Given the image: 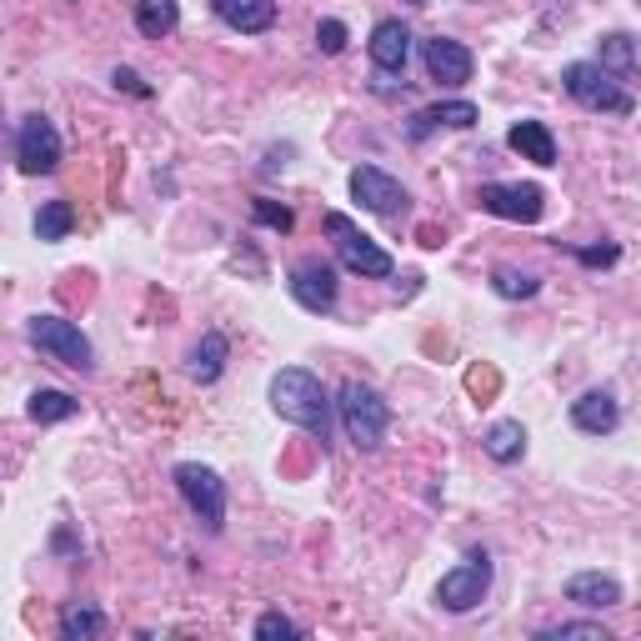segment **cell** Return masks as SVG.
I'll return each instance as SVG.
<instances>
[{
    "label": "cell",
    "mask_w": 641,
    "mask_h": 641,
    "mask_svg": "<svg viewBox=\"0 0 641 641\" xmlns=\"http://www.w3.org/2000/svg\"><path fill=\"white\" fill-rule=\"evenodd\" d=\"M271 406H276V416H286L291 426H301V432H311V436H321V442H327V432H331V401H327V391H321V381H316L306 366L276 371Z\"/></svg>",
    "instance_id": "6da1fadb"
},
{
    "label": "cell",
    "mask_w": 641,
    "mask_h": 641,
    "mask_svg": "<svg viewBox=\"0 0 641 641\" xmlns=\"http://www.w3.org/2000/svg\"><path fill=\"white\" fill-rule=\"evenodd\" d=\"M337 406H341V421H347V436L361 446V452H376V446L386 442L391 406L366 386V381H347Z\"/></svg>",
    "instance_id": "7a4b0ae2"
},
{
    "label": "cell",
    "mask_w": 641,
    "mask_h": 641,
    "mask_svg": "<svg viewBox=\"0 0 641 641\" xmlns=\"http://www.w3.org/2000/svg\"><path fill=\"white\" fill-rule=\"evenodd\" d=\"M561 85H567V95L577 105H587V111H601V116H631V95L621 91V81L611 71H601V65L591 61H577L561 71Z\"/></svg>",
    "instance_id": "3957f363"
},
{
    "label": "cell",
    "mask_w": 641,
    "mask_h": 641,
    "mask_svg": "<svg viewBox=\"0 0 641 641\" xmlns=\"http://www.w3.org/2000/svg\"><path fill=\"white\" fill-rule=\"evenodd\" d=\"M321 226H327V236L337 241V256H341V266H347V271L376 276V281H386V276H391V256L381 251V246L371 241V236H361L356 226H351L347 216H341V210H331V216H327Z\"/></svg>",
    "instance_id": "277c9868"
},
{
    "label": "cell",
    "mask_w": 641,
    "mask_h": 641,
    "mask_svg": "<svg viewBox=\"0 0 641 641\" xmlns=\"http://www.w3.org/2000/svg\"><path fill=\"white\" fill-rule=\"evenodd\" d=\"M31 341L45 351L51 361H61V366L71 371H91V341L81 337V327L75 321H65V316H35L31 321Z\"/></svg>",
    "instance_id": "5b68a950"
},
{
    "label": "cell",
    "mask_w": 641,
    "mask_h": 641,
    "mask_svg": "<svg viewBox=\"0 0 641 641\" xmlns=\"http://www.w3.org/2000/svg\"><path fill=\"white\" fill-rule=\"evenodd\" d=\"M176 486L190 502V511L206 521V531H221L226 526V482L221 476L200 462H186V466H176Z\"/></svg>",
    "instance_id": "8992f818"
},
{
    "label": "cell",
    "mask_w": 641,
    "mask_h": 641,
    "mask_svg": "<svg viewBox=\"0 0 641 641\" xmlns=\"http://www.w3.org/2000/svg\"><path fill=\"white\" fill-rule=\"evenodd\" d=\"M486 587H492V561H486V551H472L462 567H452L436 581V601L446 611H472L486 597Z\"/></svg>",
    "instance_id": "52a82bcc"
},
{
    "label": "cell",
    "mask_w": 641,
    "mask_h": 641,
    "mask_svg": "<svg viewBox=\"0 0 641 641\" xmlns=\"http://www.w3.org/2000/svg\"><path fill=\"white\" fill-rule=\"evenodd\" d=\"M15 161H21L25 176H51L61 166V136L45 116H25L15 131Z\"/></svg>",
    "instance_id": "ba28073f"
},
{
    "label": "cell",
    "mask_w": 641,
    "mask_h": 641,
    "mask_svg": "<svg viewBox=\"0 0 641 641\" xmlns=\"http://www.w3.org/2000/svg\"><path fill=\"white\" fill-rule=\"evenodd\" d=\"M482 210H492V216H502V221H541V210H547V190L531 186V180H511V186H482Z\"/></svg>",
    "instance_id": "9c48e42d"
},
{
    "label": "cell",
    "mask_w": 641,
    "mask_h": 641,
    "mask_svg": "<svg viewBox=\"0 0 641 641\" xmlns=\"http://www.w3.org/2000/svg\"><path fill=\"white\" fill-rule=\"evenodd\" d=\"M351 196H356L366 210H376V216H396V210H406V190H401V180H391L381 166L351 170Z\"/></svg>",
    "instance_id": "30bf717a"
},
{
    "label": "cell",
    "mask_w": 641,
    "mask_h": 641,
    "mask_svg": "<svg viewBox=\"0 0 641 641\" xmlns=\"http://www.w3.org/2000/svg\"><path fill=\"white\" fill-rule=\"evenodd\" d=\"M291 296L306 311H331L337 306V271L327 261H301L291 271Z\"/></svg>",
    "instance_id": "8fae6325"
},
{
    "label": "cell",
    "mask_w": 641,
    "mask_h": 641,
    "mask_svg": "<svg viewBox=\"0 0 641 641\" xmlns=\"http://www.w3.org/2000/svg\"><path fill=\"white\" fill-rule=\"evenodd\" d=\"M426 75L436 85H466L472 81V51L462 41H446V35H432L426 41Z\"/></svg>",
    "instance_id": "7c38bea8"
},
{
    "label": "cell",
    "mask_w": 641,
    "mask_h": 641,
    "mask_svg": "<svg viewBox=\"0 0 641 641\" xmlns=\"http://www.w3.org/2000/svg\"><path fill=\"white\" fill-rule=\"evenodd\" d=\"M506 146L521 161H531V166H557V141H551V131L541 126V121H516Z\"/></svg>",
    "instance_id": "4fadbf2b"
},
{
    "label": "cell",
    "mask_w": 641,
    "mask_h": 641,
    "mask_svg": "<svg viewBox=\"0 0 641 641\" xmlns=\"http://www.w3.org/2000/svg\"><path fill=\"white\" fill-rule=\"evenodd\" d=\"M571 421H577L581 432H591V436L617 432V421H621L617 396H611V391H587L581 401H571Z\"/></svg>",
    "instance_id": "5bb4252c"
},
{
    "label": "cell",
    "mask_w": 641,
    "mask_h": 641,
    "mask_svg": "<svg viewBox=\"0 0 641 641\" xmlns=\"http://www.w3.org/2000/svg\"><path fill=\"white\" fill-rule=\"evenodd\" d=\"M406 55H411V31L401 21H381L376 31H371V61L381 65V71H406Z\"/></svg>",
    "instance_id": "9a60e30c"
},
{
    "label": "cell",
    "mask_w": 641,
    "mask_h": 641,
    "mask_svg": "<svg viewBox=\"0 0 641 641\" xmlns=\"http://www.w3.org/2000/svg\"><path fill=\"white\" fill-rule=\"evenodd\" d=\"M567 601L591 607V611H607V607H621V587L611 577H601V571H577V577L567 581Z\"/></svg>",
    "instance_id": "2e32d148"
},
{
    "label": "cell",
    "mask_w": 641,
    "mask_h": 641,
    "mask_svg": "<svg viewBox=\"0 0 641 641\" xmlns=\"http://www.w3.org/2000/svg\"><path fill=\"white\" fill-rule=\"evenodd\" d=\"M436 126H456V131L476 126V105L472 101H442V105H432V111H416V116H411V141H421Z\"/></svg>",
    "instance_id": "e0dca14e"
},
{
    "label": "cell",
    "mask_w": 641,
    "mask_h": 641,
    "mask_svg": "<svg viewBox=\"0 0 641 641\" xmlns=\"http://www.w3.org/2000/svg\"><path fill=\"white\" fill-rule=\"evenodd\" d=\"M226 351H231V347H226L221 331H206V337H200V347L190 351V366H186V371H190V381L210 386V381H216V376L226 371Z\"/></svg>",
    "instance_id": "ac0fdd59"
},
{
    "label": "cell",
    "mask_w": 641,
    "mask_h": 641,
    "mask_svg": "<svg viewBox=\"0 0 641 641\" xmlns=\"http://www.w3.org/2000/svg\"><path fill=\"white\" fill-rule=\"evenodd\" d=\"M601 71H611L617 75V81H631V75H641V51H637V41H631V35H607V41H601Z\"/></svg>",
    "instance_id": "d6986e66"
},
{
    "label": "cell",
    "mask_w": 641,
    "mask_h": 641,
    "mask_svg": "<svg viewBox=\"0 0 641 641\" xmlns=\"http://www.w3.org/2000/svg\"><path fill=\"white\" fill-rule=\"evenodd\" d=\"M136 25L141 35L161 41V35H170L180 25V6L176 0H136Z\"/></svg>",
    "instance_id": "ffe728a7"
},
{
    "label": "cell",
    "mask_w": 641,
    "mask_h": 641,
    "mask_svg": "<svg viewBox=\"0 0 641 641\" xmlns=\"http://www.w3.org/2000/svg\"><path fill=\"white\" fill-rule=\"evenodd\" d=\"M105 631V617L91 607V601H71V607L61 611V637L65 641H91Z\"/></svg>",
    "instance_id": "44dd1931"
},
{
    "label": "cell",
    "mask_w": 641,
    "mask_h": 641,
    "mask_svg": "<svg viewBox=\"0 0 641 641\" xmlns=\"http://www.w3.org/2000/svg\"><path fill=\"white\" fill-rule=\"evenodd\" d=\"M526 452V432H521V421H496L492 432H486V456L492 462H516V456Z\"/></svg>",
    "instance_id": "7402d4cb"
},
{
    "label": "cell",
    "mask_w": 641,
    "mask_h": 641,
    "mask_svg": "<svg viewBox=\"0 0 641 641\" xmlns=\"http://www.w3.org/2000/svg\"><path fill=\"white\" fill-rule=\"evenodd\" d=\"M25 411H31L35 426H51V421H71L75 411H81V401L65 396V391H35L31 406H25Z\"/></svg>",
    "instance_id": "603a6c76"
},
{
    "label": "cell",
    "mask_w": 641,
    "mask_h": 641,
    "mask_svg": "<svg viewBox=\"0 0 641 641\" xmlns=\"http://www.w3.org/2000/svg\"><path fill=\"white\" fill-rule=\"evenodd\" d=\"M71 226H75L71 200H45V206L35 210V236H41V241H65Z\"/></svg>",
    "instance_id": "cb8c5ba5"
},
{
    "label": "cell",
    "mask_w": 641,
    "mask_h": 641,
    "mask_svg": "<svg viewBox=\"0 0 641 641\" xmlns=\"http://www.w3.org/2000/svg\"><path fill=\"white\" fill-rule=\"evenodd\" d=\"M271 21H276V0H246L241 11L231 15V25L241 35H261V31H271Z\"/></svg>",
    "instance_id": "d4e9b609"
},
{
    "label": "cell",
    "mask_w": 641,
    "mask_h": 641,
    "mask_svg": "<svg viewBox=\"0 0 641 641\" xmlns=\"http://www.w3.org/2000/svg\"><path fill=\"white\" fill-rule=\"evenodd\" d=\"M492 286L506 296V301H526V296H537V291H541L537 276H521V271H496Z\"/></svg>",
    "instance_id": "484cf974"
},
{
    "label": "cell",
    "mask_w": 641,
    "mask_h": 641,
    "mask_svg": "<svg viewBox=\"0 0 641 641\" xmlns=\"http://www.w3.org/2000/svg\"><path fill=\"white\" fill-rule=\"evenodd\" d=\"M571 637H581V641H611L607 627H597V621H561V627L547 631V641H571Z\"/></svg>",
    "instance_id": "4316f807"
},
{
    "label": "cell",
    "mask_w": 641,
    "mask_h": 641,
    "mask_svg": "<svg viewBox=\"0 0 641 641\" xmlns=\"http://www.w3.org/2000/svg\"><path fill=\"white\" fill-rule=\"evenodd\" d=\"M256 637L271 641V637H301V627H296L291 617H281V611H266L261 621H256Z\"/></svg>",
    "instance_id": "83f0119b"
},
{
    "label": "cell",
    "mask_w": 641,
    "mask_h": 641,
    "mask_svg": "<svg viewBox=\"0 0 641 641\" xmlns=\"http://www.w3.org/2000/svg\"><path fill=\"white\" fill-rule=\"evenodd\" d=\"M316 45H321L327 55H341V51H347V25H341V21H321V25H316Z\"/></svg>",
    "instance_id": "f1b7e54d"
},
{
    "label": "cell",
    "mask_w": 641,
    "mask_h": 641,
    "mask_svg": "<svg viewBox=\"0 0 641 641\" xmlns=\"http://www.w3.org/2000/svg\"><path fill=\"white\" fill-rule=\"evenodd\" d=\"M256 221L276 226V231H291V210H286V206H271V200H256Z\"/></svg>",
    "instance_id": "f546056e"
},
{
    "label": "cell",
    "mask_w": 641,
    "mask_h": 641,
    "mask_svg": "<svg viewBox=\"0 0 641 641\" xmlns=\"http://www.w3.org/2000/svg\"><path fill=\"white\" fill-rule=\"evenodd\" d=\"M111 81H116V91H131V95H141V101H146V95H151V85L141 81L136 71H126V65H121V71L111 75Z\"/></svg>",
    "instance_id": "4dcf8cb0"
},
{
    "label": "cell",
    "mask_w": 641,
    "mask_h": 641,
    "mask_svg": "<svg viewBox=\"0 0 641 641\" xmlns=\"http://www.w3.org/2000/svg\"><path fill=\"white\" fill-rule=\"evenodd\" d=\"M581 266H611L617 261V246H587V251H577Z\"/></svg>",
    "instance_id": "1f68e13d"
},
{
    "label": "cell",
    "mask_w": 641,
    "mask_h": 641,
    "mask_svg": "<svg viewBox=\"0 0 641 641\" xmlns=\"http://www.w3.org/2000/svg\"><path fill=\"white\" fill-rule=\"evenodd\" d=\"M210 6H216V15H221V21H226V25H231V15H236V11H241L246 0H210Z\"/></svg>",
    "instance_id": "d6a6232c"
},
{
    "label": "cell",
    "mask_w": 641,
    "mask_h": 641,
    "mask_svg": "<svg viewBox=\"0 0 641 641\" xmlns=\"http://www.w3.org/2000/svg\"><path fill=\"white\" fill-rule=\"evenodd\" d=\"M416 6H426V0H416Z\"/></svg>",
    "instance_id": "836d02e7"
}]
</instances>
